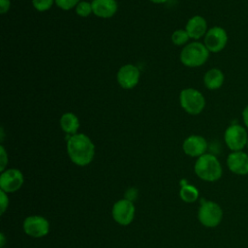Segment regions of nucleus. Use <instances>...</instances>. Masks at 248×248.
<instances>
[{
  "mask_svg": "<svg viewBox=\"0 0 248 248\" xmlns=\"http://www.w3.org/2000/svg\"><path fill=\"white\" fill-rule=\"evenodd\" d=\"M67 153L74 164L84 167L92 162L95 155V145L88 136L78 133L69 137Z\"/></svg>",
  "mask_w": 248,
  "mask_h": 248,
  "instance_id": "nucleus-1",
  "label": "nucleus"
},
{
  "mask_svg": "<svg viewBox=\"0 0 248 248\" xmlns=\"http://www.w3.org/2000/svg\"><path fill=\"white\" fill-rule=\"evenodd\" d=\"M194 170L199 178L207 182L217 181L223 174L220 161L211 153H205L199 157L195 163Z\"/></svg>",
  "mask_w": 248,
  "mask_h": 248,
  "instance_id": "nucleus-2",
  "label": "nucleus"
},
{
  "mask_svg": "<svg viewBox=\"0 0 248 248\" xmlns=\"http://www.w3.org/2000/svg\"><path fill=\"white\" fill-rule=\"evenodd\" d=\"M209 54L210 52L203 43L194 41L184 46L180 52V61L188 68H198L205 64Z\"/></svg>",
  "mask_w": 248,
  "mask_h": 248,
  "instance_id": "nucleus-3",
  "label": "nucleus"
},
{
  "mask_svg": "<svg viewBox=\"0 0 248 248\" xmlns=\"http://www.w3.org/2000/svg\"><path fill=\"white\" fill-rule=\"evenodd\" d=\"M179 102L181 108L191 115H198L202 113L205 108L204 96L201 91L193 87L185 88L180 91Z\"/></svg>",
  "mask_w": 248,
  "mask_h": 248,
  "instance_id": "nucleus-4",
  "label": "nucleus"
},
{
  "mask_svg": "<svg viewBox=\"0 0 248 248\" xmlns=\"http://www.w3.org/2000/svg\"><path fill=\"white\" fill-rule=\"evenodd\" d=\"M247 129L238 123L229 125L224 132V140L227 147L232 151H241L247 145Z\"/></svg>",
  "mask_w": 248,
  "mask_h": 248,
  "instance_id": "nucleus-5",
  "label": "nucleus"
},
{
  "mask_svg": "<svg viewBox=\"0 0 248 248\" xmlns=\"http://www.w3.org/2000/svg\"><path fill=\"white\" fill-rule=\"evenodd\" d=\"M198 219L206 228L217 227L223 219V209L212 201H203L198 211Z\"/></svg>",
  "mask_w": 248,
  "mask_h": 248,
  "instance_id": "nucleus-6",
  "label": "nucleus"
},
{
  "mask_svg": "<svg viewBox=\"0 0 248 248\" xmlns=\"http://www.w3.org/2000/svg\"><path fill=\"white\" fill-rule=\"evenodd\" d=\"M229 36L227 31L221 26H212L208 28L205 36L203 37V44L209 52H221L227 46Z\"/></svg>",
  "mask_w": 248,
  "mask_h": 248,
  "instance_id": "nucleus-7",
  "label": "nucleus"
},
{
  "mask_svg": "<svg viewBox=\"0 0 248 248\" xmlns=\"http://www.w3.org/2000/svg\"><path fill=\"white\" fill-rule=\"evenodd\" d=\"M113 220L122 226L129 225L135 216V205L133 202L122 199L117 201L112 206Z\"/></svg>",
  "mask_w": 248,
  "mask_h": 248,
  "instance_id": "nucleus-8",
  "label": "nucleus"
},
{
  "mask_svg": "<svg viewBox=\"0 0 248 248\" xmlns=\"http://www.w3.org/2000/svg\"><path fill=\"white\" fill-rule=\"evenodd\" d=\"M140 69L133 64H125L118 70L116 80L123 89H133L140 81Z\"/></svg>",
  "mask_w": 248,
  "mask_h": 248,
  "instance_id": "nucleus-9",
  "label": "nucleus"
},
{
  "mask_svg": "<svg viewBox=\"0 0 248 248\" xmlns=\"http://www.w3.org/2000/svg\"><path fill=\"white\" fill-rule=\"evenodd\" d=\"M23 230L26 234L32 237H43L48 233V221L43 216L32 215L25 218L23 222Z\"/></svg>",
  "mask_w": 248,
  "mask_h": 248,
  "instance_id": "nucleus-10",
  "label": "nucleus"
},
{
  "mask_svg": "<svg viewBox=\"0 0 248 248\" xmlns=\"http://www.w3.org/2000/svg\"><path fill=\"white\" fill-rule=\"evenodd\" d=\"M23 182V174L17 169H8L1 172L0 188L7 194L17 191L22 186Z\"/></svg>",
  "mask_w": 248,
  "mask_h": 248,
  "instance_id": "nucleus-11",
  "label": "nucleus"
},
{
  "mask_svg": "<svg viewBox=\"0 0 248 248\" xmlns=\"http://www.w3.org/2000/svg\"><path fill=\"white\" fill-rule=\"evenodd\" d=\"M207 147L206 140L200 135H191L187 137L182 143L184 153L190 157H201L206 153Z\"/></svg>",
  "mask_w": 248,
  "mask_h": 248,
  "instance_id": "nucleus-12",
  "label": "nucleus"
},
{
  "mask_svg": "<svg viewBox=\"0 0 248 248\" xmlns=\"http://www.w3.org/2000/svg\"><path fill=\"white\" fill-rule=\"evenodd\" d=\"M227 167L234 174H248V154L243 150L231 152L227 157Z\"/></svg>",
  "mask_w": 248,
  "mask_h": 248,
  "instance_id": "nucleus-13",
  "label": "nucleus"
},
{
  "mask_svg": "<svg viewBox=\"0 0 248 248\" xmlns=\"http://www.w3.org/2000/svg\"><path fill=\"white\" fill-rule=\"evenodd\" d=\"M185 30L187 31L190 39L198 41L204 37L208 30L206 19L199 15L194 16L188 19L185 25Z\"/></svg>",
  "mask_w": 248,
  "mask_h": 248,
  "instance_id": "nucleus-14",
  "label": "nucleus"
},
{
  "mask_svg": "<svg viewBox=\"0 0 248 248\" xmlns=\"http://www.w3.org/2000/svg\"><path fill=\"white\" fill-rule=\"evenodd\" d=\"M91 4L93 14L102 18L112 17L118 10L116 0H93Z\"/></svg>",
  "mask_w": 248,
  "mask_h": 248,
  "instance_id": "nucleus-15",
  "label": "nucleus"
},
{
  "mask_svg": "<svg viewBox=\"0 0 248 248\" xmlns=\"http://www.w3.org/2000/svg\"><path fill=\"white\" fill-rule=\"evenodd\" d=\"M225 81V75L218 68H211L205 72L203 76V84L208 90L220 89Z\"/></svg>",
  "mask_w": 248,
  "mask_h": 248,
  "instance_id": "nucleus-16",
  "label": "nucleus"
},
{
  "mask_svg": "<svg viewBox=\"0 0 248 248\" xmlns=\"http://www.w3.org/2000/svg\"><path fill=\"white\" fill-rule=\"evenodd\" d=\"M60 127L67 135L73 136L78 134L79 128V119L74 112H65L62 114L59 120Z\"/></svg>",
  "mask_w": 248,
  "mask_h": 248,
  "instance_id": "nucleus-17",
  "label": "nucleus"
},
{
  "mask_svg": "<svg viewBox=\"0 0 248 248\" xmlns=\"http://www.w3.org/2000/svg\"><path fill=\"white\" fill-rule=\"evenodd\" d=\"M179 196L183 202L190 203L197 201L199 198V191L195 186L185 183L180 188Z\"/></svg>",
  "mask_w": 248,
  "mask_h": 248,
  "instance_id": "nucleus-18",
  "label": "nucleus"
},
{
  "mask_svg": "<svg viewBox=\"0 0 248 248\" xmlns=\"http://www.w3.org/2000/svg\"><path fill=\"white\" fill-rule=\"evenodd\" d=\"M190 37L185 29H177L171 34V42L175 46H186Z\"/></svg>",
  "mask_w": 248,
  "mask_h": 248,
  "instance_id": "nucleus-19",
  "label": "nucleus"
},
{
  "mask_svg": "<svg viewBox=\"0 0 248 248\" xmlns=\"http://www.w3.org/2000/svg\"><path fill=\"white\" fill-rule=\"evenodd\" d=\"M92 13V4L88 1H80L76 7V14L81 17H86Z\"/></svg>",
  "mask_w": 248,
  "mask_h": 248,
  "instance_id": "nucleus-20",
  "label": "nucleus"
},
{
  "mask_svg": "<svg viewBox=\"0 0 248 248\" xmlns=\"http://www.w3.org/2000/svg\"><path fill=\"white\" fill-rule=\"evenodd\" d=\"M54 3L55 0H32V5L38 12L48 11Z\"/></svg>",
  "mask_w": 248,
  "mask_h": 248,
  "instance_id": "nucleus-21",
  "label": "nucleus"
},
{
  "mask_svg": "<svg viewBox=\"0 0 248 248\" xmlns=\"http://www.w3.org/2000/svg\"><path fill=\"white\" fill-rule=\"evenodd\" d=\"M80 0H55V4L62 10L69 11L73 8H76Z\"/></svg>",
  "mask_w": 248,
  "mask_h": 248,
  "instance_id": "nucleus-22",
  "label": "nucleus"
},
{
  "mask_svg": "<svg viewBox=\"0 0 248 248\" xmlns=\"http://www.w3.org/2000/svg\"><path fill=\"white\" fill-rule=\"evenodd\" d=\"M9 205V198L6 192L0 190V213L3 214Z\"/></svg>",
  "mask_w": 248,
  "mask_h": 248,
  "instance_id": "nucleus-23",
  "label": "nucleus"
},
{
  "mask_svg": "<svg viewBox=\"0 0 248 248\" xmlns=\"http://www.w3.org/2000/svg\"><path fill=\"white\" fill-rule=\"evenodd\" d=\"M8 164V154L3 145L0 146V170L1 172L5 170V168Z\"/></svg>",
  "mask_w": 248,
  "mask_h": 248,
  "instance_id": "nucleus-24",
  "label": "nucleus"
},
{
  "mask_svg": "<svg viewBox=\"0 0 248 248\" xmlns=\"http://www.w3.org/2000/svg\"><path fill=\"white\" fill-rule=\"evenodd\" d=\"M11 8V1L10 0H0V13L2 15L7 14Z\"/></svg>",
  "mask_w": 248,
  "mask_h": 248,
  "instance_id": "nucleus-25",
  "label": "nucleus"
},
{
  "mask_svg": "<svg viewBox=\"0 0 248 248\" xmlns=\"http://www.w3.org/2000/svg\"><path fill=\"white\" fill-rule=\"evenodd\" d=\"M137 196H138V192H137V190L136 189H134V188H131V189H129L128 191H127V193H126V200H129V201H131V202H133L136 198H137Z\"/></svg>",
  "mask_w": 248,
  "mask_h": 248,
  "instance_id": "nucleus-26",
  "label": "nucleus"
},
{
  "mask_svg": "<svg viewBox=\"0 0 248 248\" xmlns=\"http://www.w3.org/2000/svg\"><path fill=\"white\" fill-rule=\"evenodd\" d=\"M241 117H242L244 127L248 130V105L243 108V110L241 112Z\"/></svg>",
  "mask_w": 248,
  "mask_h": 248,
  "instance_id": "nucleus-27",
  "label": "nucleus"
},
{
  "mask_svg": "<svg viewBox=\"0 0 248 248\" xmlns=\"http://www.w3.org/2000/svg\"><path fill=\"white\" fill-rule=\"evenodd\" d=\"M150 2L154 3V4H164L166 3L168 0H149Z\"/></svg>",
  "mask_w": 248,
  "mask_h": 248,
  "instance_id": "nucleus-28",
  "label": "nucleus"
},
{
  "mask_svg": "<svg viewBox=\"0 0 248 248\" xmlns=\"http://www.w3.org/2000/svg\"><path fill=\"white\" fill-rule=\"evenodd\" d=\"M0 238H1V240H0V246H1V247H3V246H4V244H5V236H4V234H3V233H1V234H0Z\"/></svg>",
  "mask_w": 248,
  "mask_h": 248,
  "instance_id": "nucleus-29",
  "label": "nucleus"
},
{
  "mask_svg": "<svg viewBox=\"0 0 248 248\" xmlns=\"http://www.w3.org/2000/svg\"><path fill=\"white\" fill-rule=\"evenodd\" d=\"M246 147L248 148V140H247V145H246Z\"/></svg>",
  "mask_w": 248,
  "mask_h": 248,
  "instance_id": "nucleus-30",
  "label": "nucleus"
},
{
  "mask_svg": "<svg viewBox=\"0 0 248 248\" xmlns=\"http://www.w3.org/2000/svg\"><path fill=\"white\" fill-rule=\"evenodd\" d=\"M247 175H248V174H247Z\"/></svg>",
  "mask_w": 248,
  "mask_h": 248,
  "instance_id": "nucleus-31",
  "label": "nucleus"
},
{
  "mask_svg": "<svg viewBox=\"0 0 248 248\" xmlns=\"http://www.w3.org/2000/svg\"><path fill=\"white\" fill-rule=\"evenodd\" d=\"M92 1H93V0H92Z\"/></svg>",
  "mask_w": 248,
  "mask_h": 248,
  "instance_id": "nucleus-32",
  "label": "nucleus"
}]
</instances>
